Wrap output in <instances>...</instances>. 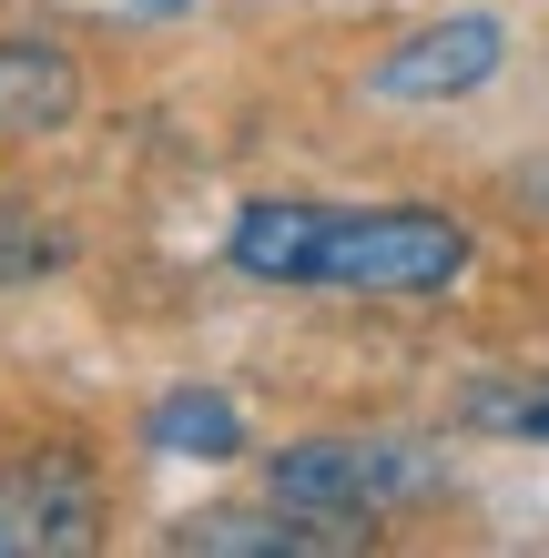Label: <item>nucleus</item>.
I'll return each instance as SVG.
<instances>
[{"label":"nucleus","mask_w":549,"mask_h":558,"mask_svg":"<svg viewBox=\"0 0 549 558\" xmlns=\"http://www.w3.org/2000/svg\"><path fill=\"white\" fill-rule=\"evenodd\" d=\"M499 61H509V31L489 11H458V21H438V31H417V41L386 51L377 92L386 102H468L478 82H499Z\"/></svg>","instance_id":"7ed1b4c3"},{"label":"nucleus","mask_w":549,"mask_h":558,"mask_svg":"<svg viewBox=\"0 0 549 558\" xmlns=\"http://www.w3.org/2000/svg\"><path fill=\"white\" fill-rule=\"evenodd\" d=\"M367 529L346 518H315L296 498H265V508H193L174 548H204V558H315V548H357Z\"/></svg>","instance_id":"39448f33"},{"label":"nucleus","mask_w":549,"mask_h":558,"mask_svg":"<svg viewBox=\"0 0 549 558\" xmlns=\"http://www.w3.org/2000/svg\"><path fill=\"white\" fill-rule=\"evenodd\" d=\"M51 265H61V234L31 204L0 193V284H31V275H51Z\"/></svg>","instance_id":"1a4fd4ad"},{"label":"nucleus","mask_w":549,"mask_h":558,"mask_svg":"<svg viewBox=\"0 0 549 558\" xmlns=\"http://www.w3.org/2000/svg\"><path fill=\"white\" fill-rule=\"evenodd\" d=\"M265 498H296L315 518H346V529H377L397 508L447 498V457L428 437H296L265 457Z\"/></svg>","instance_id":"f03ea898"},{"label":"nucleus","mask_w":549,"mask_h":558,"mask_svg":"<svg viewBox=\"0 0 549 558\" xmlns=\"http://www.w3.org/2000/svg\"><path fill=\"white\" fill-rule=\"evenodd\" d=\"M72 102H82V72H72L61 51H41V41H0V143L72 122Z\"/></svg>","instance_id":"423d86ee"},{"label":"nucleus","mask_w":549,"mask_h":558,"mask_svg":"<svg viewBox=\"0 0 549 558\" xmlns=\"http://www.w3.org/2000/svg\"><path fill=\"white\" fill-rule=\"evenodd\" d=\"M143 437L164 447V457H204V468H224V457L244 447V416H235L224 386H174V397L143 416Z\"/></svg>","instance_id":"0eeeda50"},{"label":"nucleus","mask_w":549,"mask_h":558,"mask_svg":"<svg viewBox=\"0 0 549 558\" xmlns=\"http://www.w3.org/2000/svg\"><path fill=\"white\" fill-rule=\"evenodd\" d=\"M458 416L478 426V437L549 447V376H468L458 386Z\"/></svg>","instance_id":"6e6552de"},{"label":"nucleus","mask_w":549,"mask_h":558,"mask_svg":"<svg viewBox=\"0 0 549 558\" xmlns=\"http://www.w3.org/2000/svg\"><path fill=\"white\" fill-rule=\"evenodd\" d=\"M103 538V508H92V477L72 457H31V468H0V558L31 548H92Z\"/></svg>","instance_id":"20e7f679"},{"label":"nucleus","mask_w":549,"mask_h":558,"mask_svg":"<svg viewBox=\"0 0 549 558\" xmlns=\"http://www.w3.org/2000/svg\"><path fill=\"white\" fill-rule=\"evenodd\" d=\"M224 265L254 284L326 294H438L468 275V223L438 204H244Z\"/></svg>","instance_id":"f257e3e1"}]
</instances>
